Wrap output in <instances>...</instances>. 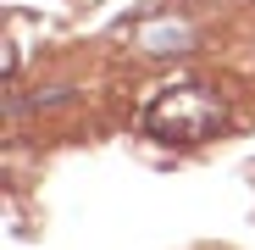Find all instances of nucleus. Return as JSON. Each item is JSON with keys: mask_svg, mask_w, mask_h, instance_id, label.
<instances>
[{"mask_svg": "<svg viewBox=\"0 0 255 250\" xmlns=\"http://www.w3.org/2000/svg\"><path fill=\"white\" fill-rule=\"evenodd\" d=\"M144 122H150L155 139H178V145H189V139H205V134L222 128V100L211 95V89L183 83V89H166V95L144 111Z\"/></svg>", "mask_w": 255, "mask_h": 250, "instance_id": "nucleus-1", "label": "nucleus"}]
</instances>
